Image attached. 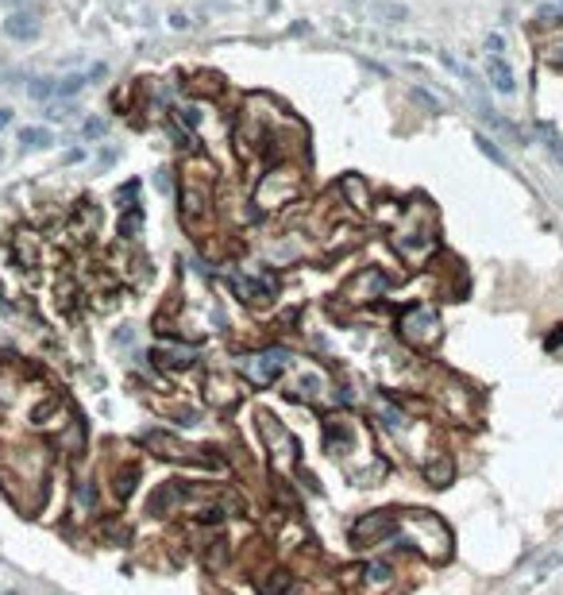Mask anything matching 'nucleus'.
I'll list each match as a JSON object with an SVG mask.
<instances>
[{
    "label": "nucleus",
    "mask_w": 563,
    "mask_h": 595,
    "mask_svg": "<svg viewBox=\"0 0 563 595\" xmlns=\"http://www.w3.org/2000/svg\"><path fill=\"white\" fill-rule=\"evenodd\" d=\"M409 526V545H417L428 561H447L452 556V534H447V526L440 522L436 514H425V510H413V514L405 518Z\"/></svg>",
    "instance_id": "1"
},
{
    "label": "nucleus",
    "mask_w": 563,
    "mask_h": 595,
    "mask_svg": "<svg viewBox=\"0 0 563 595\" xmlns=\"http://www.w3.org/2000/svg\"><path fill=\"white\" fill-rule=\"evenodd\" d=\"M397 530H402V518H397V510H370V514H362L351 522V545L355 549H367V545H382L390 541V537H397Z\"/></svg>",
    "instance_id": "2"
},
{
    "label": "nucleus",
    "mask_w": 563,
    "mask_h": 595,
    "mask_svg": "<svg viewBox=\"0 0 563 595\" xmlns=\"http://www.w3.org/2000/svg\"><path fill=\"white\" fill-rule=\"evenodd\" d=\"M285 364H290V352L285 348H263V352H251L240 360V371L251 386H274L282 379Z\"/></svg>",
    "instance_id": "3"
},
{
    "label": "nucleus",
    "mask_w": 563,
    "mask_h": 595,
    "mask_svg": "<svg viewBox=\"0 0 563 595\" xmlns=\"http://www.w3.org/2000/svg\"><path fill=\"white\" fill-rule=\"evenodd\" d=\"M397 329H402V336L413 348H428L440 340V317H436L432 306H409L402 321H397Z\"/></svg>",
    "instance_id": "4"
},
{
    "label": "nucleus",
    "mask_w": 563,
    "mask_h": 595,
    "mask_svg": "<svg viewBox=\"0 0 563 595\" xmlns=\"http://www.w3.org/2000/svg\"><path fill=\"white\" fill-rule=\"evenodd\" d=\"M259 425H263V437H266V445H270V452L278 456V464H298L301 460V441L293 437L278 418H270V414H259Z\"/></svg>",
    "instance_id": "5"
},
{
    "label": "nucleus",
    "mask_w": 563,
    "mask_h": 595,
    "mask_svg": "<svg viewBox=\"0 0 563 595\" xmlns=\"http://www.w3.org/2000/svg\"><path fill=\"white\" fill-rule=\"evenodd\" d=\"M390 279L382 275V267H362L355 275L348 279V286H343V298L348 301H378L386 294Z\"/></svg>",
    "instance_id": "6"
},
{
    "label": "nucleus",
    "mask_w": 563,
    "mask_h": 595,
    "mask_svg": "<svg viewBox=\"0 0 563 595\" xmlns=\"http://www.w3.org/2000/svg\"><path fill=\"white\" fill-rule=\"evenodd\" d=\"M189 495H197L193 487H186V484H158L155 491H151V499H147V514H155V518H166L170 510H174L181 499H189Z\"/></svg>",
    "instance_id": "7"
},
{
    "label": "nucleus",
    "mask_w": 563,
    "mask_h": 595,
    "mask_svg": "<svg viewBox=\"0 0 563 595\" xmlns=\"http://www.w3.org/2000/svg\"><path fill=\"white\" fill-rule=\"evenodd\" d=\"M232 290L247 301V306H266V301L274 298V282H270V279H247V275H235V279H232Z\"/></svg>",
    "instance_id": "8"
},
{
    "label": "nucleus",
    "mask_w": 563,
    "mask_h": 595,
    "mask_svg": "<svg viewBox=\"0 0 563 595\" xmlns=\"http://www.w3.org/2000/svg\"><path fill=\"white\" fill-rule=\"evenodd\" d=\"M147 360H151V364H158V367H170V371H186V367H193V360H197V348L174 344L170 352H166V348H151Z\"/></svg>",
    "instance_id": "9"
},
{
    "label": "nucleus",
    "mask_w": 563,
    "mask_h": 595,
    "mask_svg": "<svg viewBox=\"0 0 563 595\" xmlns=\"http://www.w3.org/2000/svg\"><path fill=\"white\" fill-rule=\"evenodd\" d=\"M143 445H151V449H158V456H166V460H189L193 456V449H186L181 441H174L170 433H162V429H151V433H143Z\"/></svg>",
    "instance_id": "10"
},
{
    "label": "nucleus",
    "mask_w": 563,
    "mask_h": 595,
    "mask_svg": "<svg viewBox=\"0 0 563 595\" xmlns=\"http://www.w3.org/2000/svg\"><path fill=\"white\" fill-rule=\"evenodd\" d=\"M4 35L8 39H20V43L35 39V35H39V20H35V12H12L4 20Z\"/></svg>",
    "instance_id": "11"
},
{
    "label": "nucleus",
    "mask_w": 563,
    "mask_h": 595,
    "mask_svg": "<svg viewBox=\"0 0 563 595\" xmlns=\"http://www.w3.org/2000/svg\"><path fill=\"white\" fill-rule=\"evenodd\" d=\"M436 240L432 232H409V236H397V251L405 255V259H425V255H432Z\"/></svg>",
    "instance_id": "12"
},
{
    "label": "nucleus",
    "mask_w": 563,
    "mask_h": 595,
    "mask_svg": "<svg viewBox=\"0 0 563 595\" xmlns=\"http://www.w3.org/2000/svg\"><path fill=\"white\" fill-rule=\"evenodd\" d=\"M205 205H208V194L201 190V186H186V190H181V216H186V224L201 221Z\"/></svg>",
    "instance_id": "13"
},
{
    "label": "nucleus",
    "mask_w": 563,
    "mask_h": 595,
    "mask_svg": "<svg viewBox=\"0 0 563 595\" xmlns=\"http://www.w3.org/2000/svg\"><path fill=\"white\" fill-rule=\"evenodd\" d=\"M73 510H78V514H97L101 510V495H97V484H93V479H78V484H73Z\"/></svg>",
    "instance_id": "14"
},
{
    "label": "nucleus",
    "mask_w": 563,
    "mask_h": 595,
    "mask_svg": "<svg viewBox=\"0 0 563 595\" xmlns=\"http://www.w3.org/2000/svg\"><path fill=\"white\" fill-rule=\"evenodd\" d=\"M425 479H428L432 487H447V484L455 479V460L444 456V452H440V456H432V460L425 464Z\"/></svg>",
    "instance_id": "15"
},
{
    "label": "nucleus",
    "mask_w": 563,
    "mask_h": 595,
    "mask_svg": "<svg viewBox=\"0 0 563 595\" xmlns=\"http://www.w3.org/2000/svg\"><path fill=\"white\" fill-rule=\"evenodd\" d=\"M486 74H490V85H494L498 93H505V97L517 89V81H513V70H509L502 59H490V62H486Z\"/></svg>",
    "instance_id": "16"
},
{
    "label": "nucleus",
    "mask_w": 563,
    "mask_h": 595,
    "mask_svg": "<svg viewBox=\"0 0 563 595\" xmlns=\"http://www.w3.org/2000/svg\"><path fill=\"white\" fill-rule=\"evenodd\" d=\"M136 484H139V468H136V464H123V468L112 471V491H116L120 503H123V499H131Z\"/></svg>",
    "instance_id": "17"
},
{
    "label": "nucleus",
    "mask_w": 563,
    "mask_h": 595,
    "mask_svg": "<svg viewBox=\"0 0 563 595\" xmlns=\"http://www.w3.org/2000/svg\"><path fill=\"white\" fill-rule=\"evenodd\" d=\"M290 588H293V576L285 572V569L263 572V580H259V591H263V595H285Z\"/></svg>",
    "instance_id": "18"
},
{
    "label": "nucleus",
    "mask_w": 563,
    "mask_h": 595,
    "mask_svg": "<svg viewBox=\"0 0 563 595\" xmlns=\"http://www.w3.org/2000/svg\"><path fill=\"white\" fill-rule=\"evenodd\" d=\"M139 232H143V205H136V209H123L120 213V224H116V236H120V240H136Z\"/></svg>",
    "instance_id": "19"
},
{
    "label": "nucleus",
    "mask_w": 563,
    "mask_h": 595,
    "mask_svg": "<svg viewBox=\"0 0 563 595\" xmlns=\"http://www.w3.org/2000/svg\"><path fill=\"white\" fill-rule=\"evenodd\" d=\"M355 445V433H351L348 421H328V449L332 452H348Z\"/></svg>",
    "instance_id": "20"
},
{
    "label": "nucleus",
    "mask_w": 563,
    "mask_h": 595,
    "mask_svg": "<svg viewBox=\"0 0 563 595\" xmlns=\"http://www.w3.org/2000/svg\"><path fill=\"white\" fill-rule=\"evenodd\" d=\"M370 16H375V20H382V24H402L405 16H409V8L405 4H394V0H378V4H370Z\"/></svg>",
    "instance_id": "21"
},
{
    "label": "nucleus",
    "mask_w": 563,
    "mask_h": 595,
    "mask_svg": "<svg viewBox=\"0 0 563 595\" xmlns=\"http://www.w3.org/2000/svg\"><path fill=\"white\" fill-rule=\"evenodd\" d=\"M340 190L351 197V205H355V209H367V205H370V194H367V186H362L359 174H348V178L340 182Z\"/></svg>",
    "instance_id": "22"
},
{
    "label": "nucleus",
    "mask_w": 563,
    "mask_h": 595,
    "mask_svg": "<svg viewBox=\"0 0 563 595\" xmlns=\"http://www.w3.org/2000/svg\"><path fill=\"white\" fill-rule=\"evenodd\" d=\"M362 576H367L370 584H390L397 576V569L390 561H367V564H362Z\"/></svg>",
    "instance_id": "23"
},
{
    "label": "nucleus",
    "mask_w": 563,
    "mask_h": 595,
    "mask_svg": "<svg viewBox=\"0 0 563 595\" xmlns=\"http://www.w3.org/2000/svg\"><path fill=\"white\" fill-rule=\"evenodd\" d=\"M85 81H89V74H66V78L54 81V93H59V97H73V93L85 89Z\"/></svg>",
    "instance_id": "24"
},
{
    "label": "nucleus",
    "mask_w": 563,
    "mask_h": 595,
    "mask_svg": "<svg viewBox=\"0 0 563 595\" xmlns=\"http://www.w3.org/2000/svg\"><path fill=\"white\" fill-rule=\"evenodd\" d=\"M378 418H382V421L390 425V429H405V425H409V418H405V414L397 410L394 402H386V399H378Z\"/></svg>",
    "instance_id": "25"
},
{
    "label": "nucleus",
    "mask_w": 563,
    "mask_h": 595,
    "mask_svg": "<svg viewBox=\"0 0 563 595\" xmlns=\"http://www.w3.org/2000/svg\"><path fill=\"white\" fill-rule=\"evenodd\" d=\"M205 564H208V569H224V564H228V541H224V537H213V541H208Z\"/></svg>",
    "instance_id": "26"
},
{
    "label": "nucleus",
    "mask_w": 563,
    "mask_h": 595,
    "mask_svg": "<svg viewBox=\"0 0 563 595\" xmlns=\"http://www.w3.org/2000/svg\"><path fill=\"white\" fill-rule=\"evenodd\" d=\"M320 391H324V379H320L317 371H309V375H301V379H298V391H293V394H298V399H317Z\"/></svg>",
    "instance_id": "27"
},
{
    "label": "nucleus",
    "mask_w": 563,
    "mask_h": 595,
    "mask_svg": "<svg viewBox=\"0 0 563 595\" xmlns=\"http://www.w3.org/2000/svg\"><path fill=\"white\" fill-rule=\"evenodd\" d=\"M20 144L39 151V147H51L54 139H51V131H46V128H24V131H20Z\"/></svg>",
    "instance_id": "28"
},
{
    "label": "nucleus",
    "mask_w": 563,
    "mask_h": 595,
    "mask_svg": "<svg viewBox=\"0 0 563 595\" xmlns=\"http://www.w3.org/2000/svg\"><path fill=\"white\" fill-rule=\"evenodd\" d=\"M136 194H139V182H123V190H116V201H120V213L123 209H136Z\"/></svg>",
    "instance_id": "29"
},
{
    "label": "nucleus",
    "mask_w": 563,
    "mask_h": 595,
    "mask_svg": "<svg viewBox=\"0 0 563 595\" xmlns=\"http://www.w3.org/2000/svg\"><path fill=\"white\" fill-rule=\"evenodd\" d=\"M475 144H479V151L486 159H490V163H498V166H505V155L498 147H494V139H486V136H475Z\"/></svg>",
    "instance_id": "30"
},
{
    "label": "nucleus",
    "mask_w": 563,
    "mask_h": 595,
    "mask_svg": "<svg viewBox=\"0 0 563 595\" xmlns=\"http://www.w3.org/2000/svg\"><path fill=\"white\" fill-rule=\"evenodd\" d=\"M224 514H228L224 506H205V510H197V522H201V526H220Z\"/></svg>",
    "instance_id": "31"
},
{
    "label": "nucleus",
    "mask_w": 563,
    "mask_h": 595,
    "mask_svg": "<svg viewBox=\"0 0 563 595\" xmlns=\"http://www.w3.org/2000/svg\"><path fill=\"white\" fill-rule=\"evenodd\" d=\"M178 120L186 128H197V124H201V109H197V105H181L178 109Z\"/></svg>",
    "instance_id": "32"
},
{
    "label": "nucleus",
    "mask_w": 563,
    "mask_h": 595,
    "mask_svg": "<svg viewBox=\"0 0 563 595\" xmlns=\"http://www.w3.org/2000/svg\"><path fill=\"white\" fill-rule=\"evenodd\" d=\"M27 93L43 101V97H51V93H54V81H51V78H35L31 85H27Z\"/></svg>",
    "instance_id": "33"
},
{
    "label": "nucleus",
    "mask_w": 563,
    "mask_h": 595,
    "mask_svg": "<svg viewBox=\"0 0 563 595\" xmlns=\"http://www.w3.org/2000/svg\"><path fill=\"white\" fill-rule=\"evenodd\" d=\"M537 131H540V136H544V139H548V147H552V151H556V159H559V163H563V144H559V136H556V131H552L548 124H537Z\"/></svg>",
    "instance_id": "34"
},
{
    "label": "nucleus",
    "mask_w": 563,
    "mask_h": 595,
    "mask_svg": "<svg viewBox=\"0 0 563 595\" xmlns=\"http://www.w3.org/2000/svg\"><path fill=\"white\" fill-rule=\"evenodd\" d=\"M413 101H421L428 112H440V101H436L432 93H425V89H413Z\"/></svg>",
    "instance_id": "35"
},
{
    "label": "nucleus",
    "mask_w": 563,
    "mask_h": 595,
    "mask_svg": "<svg viewBox=\"0 0 563 595\" xmlns=\"http://www.w3.org/2000/svg\"><path fill=\"white\" fill-rule=\"evenodd\" d=\"M85 139H101L104 136V120H85Z\"/></svg>",
    "instance_id": "36"
},
{
    "label": "nucleus",
    "mask_w": 563,
    "mask_h": 595,
    "mask_svg": "<svg viewBox=\"0 0 563 595\" xmlns=\"http://www.w3.org/2000/svg\"><path fill=\"white\" fill-rule=\"evenodd\" d=\"M544 348H548V352H556V348H563V325H556V333H548V340H544Z\"/></svg>",
    "instance_id": "37"
},
{
    "label": "nucleus",
    "mask_w": 563,
    "mask_h": 595,
    "mask_svg": "<svg viewBox=\"0 0 563 595\" xmlns=\"http://www.w3.org/2000/svg\"><path fill=\"white\" fill-rule=\"evenodd\" d=\"M502 46H505V39H502L498 31H494L490 39H486V51H490V59H498V54H502Z\"/></svg>",
    "instance_id": "38"
},
{
    "label": "nucleus",
    "mask_w": 563,
    "mask_h": 595,
    "mask_svg": "<svg viewBox=\"0 0 563 595\" xmlns=\"http://www.w3.org/2000/svg\"><path fill=\"white\" fill-rule=\"evenodd\" d=\"M189 24H193V20H189L186 12H170V27H178V31H186Z\"/></svg>",
    "instance_id": "39"
},
{
    "label": "nucleus",
    "mask_w": 563,
    "mask_h": 595,
    "mask_svg": "<svg viewBox=\"0 0 563 595\" xmlns=\"http://www.w3.org/2000/svg\"><path fill=\"white\" fill-rule=\"evenodd\" d=\"M8 124H12V109H0V131H4Z\"/></svg>",
    "instance_id": "40"
},
{
    "label": "nucleus",
    "mask_w": 563,
    "mask_h": 595,
    "mask_svg": "<svg viewBox=\"0 0 563 595\" xmlns=\"http://www.w3.org/2000/svg\"><path fill=\"white\" fill-rule=\"evenodd\" d=\"M0 595H20V591H12V588H8V591H0Z\"/></svg>",
    "instance_id": "41"
},
{
    "label": "nucleus",
    "mask_w": 563,
    "mask_h": 595,
    "mask_svg": "<svg viewBox=\"0 0 563 595\" xmlns=\"http://www.w3.org/2000/svg\"><path fill=\"white\" fill-rule=\"evenodd\" d=\"M4 4H16V0H4Z\"/></svg>",
    "instance_id": "42"
}]
</instances>
